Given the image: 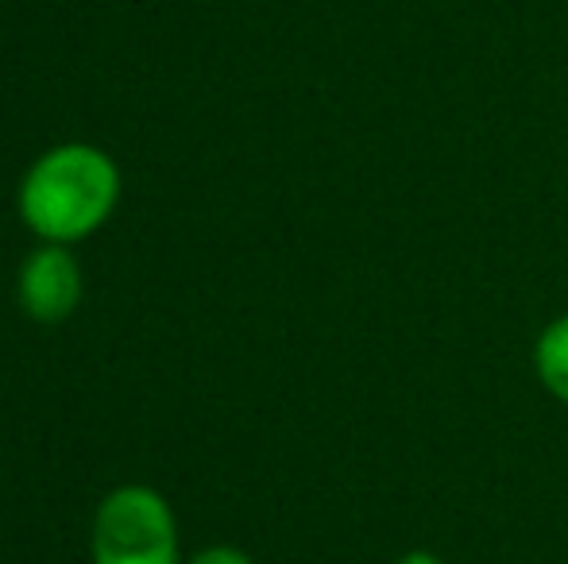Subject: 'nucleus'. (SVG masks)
I'll list each match as a JSON object with an SVG mask.
<instances>
[{
  "mask_svg": "<svg viewBox=\"0 0 568 564\" xmlns=\"http://www.w3.org/2000/svg\"><path fill=\"white\" fill-rule=\"evenodd\" d=\"M120 197L113 158L85 143H67L39 158L20 189V213L43 240L70 244L98 233Z\"/></svg>",
  "mask_w": 568,
  "mask_h": 564,
  "instance_id": "nucleus-1",
  "label": "nucleus"
},
{
  "mask_svg": "<svg viewBox=\"0 0 568 564\" xmlns=\"http://www.w3.org/2000/svg\"><path fill=\"white\" fill-rule=\"evenodd\" d=\"M98 564H179V530L166 499L151 488H120L93 522Z\"/></svg>",
  "mask_w": 568,
  "mask_h": 564,
  "instance_id": "nucleus-2",
  "label": "nucleus"
},
{
  "mask_svg": "<svg viewBox=\"0 0 568 564\" xmlns=\"http://www.w3.org/2000/svg\"><path fill=\"white\" fill-rule=\"evenodd\" d=\"M82 298V267L62 244L31 252L20 271V301L36 321H62Z\"/></svg>",
  "mask_w": 568,
  "mask_h": 564,
  "instance_id": "nucleus-3",
  "label": "nucleus"
},
{
  "mask_svg": "<svg viewBox=\"0 0 568 564\" xmlns=\"http://www.w3.org/2000/svg\"><path fill=\"white\" fill-rule=\"evenodd\" d=\"M538 371L557 399L568 402V317L549 325L538 345Z\"/></svg>",
  "mask_w": 568,
  "mask_h": 564,
  "instance_id": "nucleus-4",
  "label": "nucleus"
},
{
  "mask_svg": "<svg viewBox=\"0 0 568 564\" xmlns=\"http://www.w3.org/2000/svg\"><path fill=\"white\" fill-rule=\"evenodd\" d=\"M190 564H252V561L236 550H205V553H197Z\"/></svg>",
  "mask_w": 568,
  "mask_h": 564,
  "instance_id": "nucleus-5",
  "label": "nucleus"
},
{
  "mask_svg": "<svg viewBox=\"0 0 568 564\" xmlns=\"http://www.w3.org/2000/svg\"><path fill=\"white\" fill-rule=\"evenodd\" d=\"M398 564H442L437 557H429V553H410V557H403Z\"/></svg>",
  "mask_w": 568,
  "mask_h": 564,
  "instance_id": "nucleus-6",
  "label": "nucleus"
}]
</instances>
